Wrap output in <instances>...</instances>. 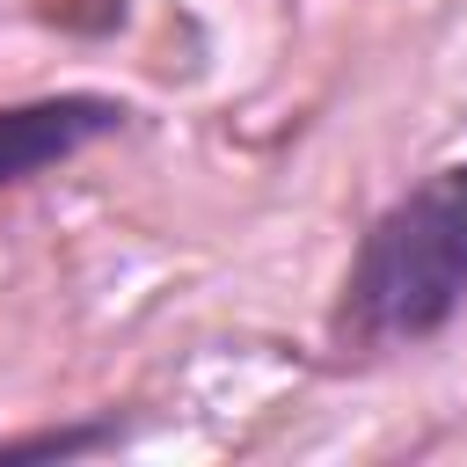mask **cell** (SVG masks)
I'll return each mask as SVG.
<instances>
[{
    "instance_id": "cell-3",
    "label": "cell",
    "mask_w": 467,
    "mask_h": 467,
    "mask_svg": "<svg viewBox=\"0 0 467 467\" xmlns=\"http://www.w3.org/2000/svg\"><path fill=\"white\" fill-rule=\"evenodd\" d=\"M109 438H117V423H80V431H44V438H0V460H66V452H95Z\"/></svg>"
},
{
    "instance_id": "cell-1",
    "label": "cell",
    "mask_w": 467,
    "mask_h": 467,
    "mask_svg": "<svg viewBox=\"0 0 467 467\" xmlns=\"http://www.w3.org/2000/svg\"><path fill=\"white\" fill-rule=\"evenodd\" d=\"M467 299V168L423 175L394 197L350 255L343 277V328L365 343L431 336Z\"/></svg>"
},
{
    "instance_id": "cell-2",
    "label": "cell",
    "mask_w": 467,
    "mask_h": 467,
    "mask_svg": "<svg viewBox=\"0 0 467 467\" xmlns=\"http://www.w3.org/2000/svg\"><path fill=\"white\" fill-rule=\"evenodd\" d=\"M124 124V102L109 95H36V102H7L0 109V182H29L58 161H73L80 146L109 139Z\"/></svg>"
}]
</instances>
